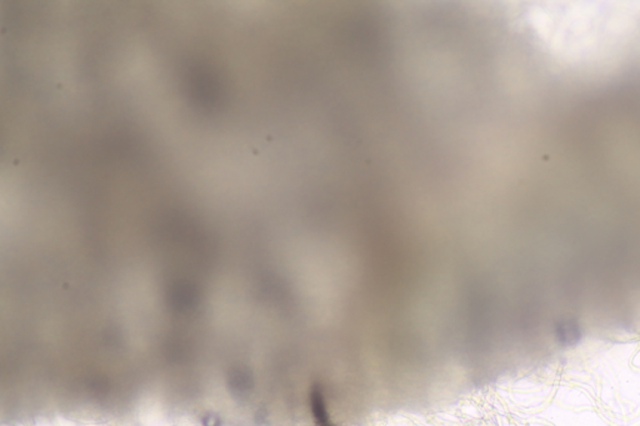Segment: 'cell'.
I'll use <instances>...</instances> for the list:
<instances>
[{
	"mask_svg": "<svg viewBox=\"0 0 640 426\" xmlns=\"http://www.w3.org/2000/svg\"><path fill=\"white\" fill-rule=\"evenodd\" d=\"M187 76L188 91H189L194 103L203 108H209L220 102L223 87H221L220 75L213 69L198 64L190 68Z\"/></svg>",
	"mask_w": 640,
	"mask_h": 426,
	"instance_id": "cell-1",
	"label": "cell"
},
{
	"mask_svg": "<svg viewBox=\"0 0 640 426\" xmlns=\"http://www.w3.org/2000/svg\"><path fill=\"white\" fill-rule=\"evenodd\" d=\"M310 404H312V412L314 420L318 426H333L329 422L327 406H325L324 397L318 389H314L312 397H310Z\"/></svg>",
	"mask_w": 640,
	"mask_h": 426,
	"instance_id": "cell-2",
	"label": "cell"
}]
</instances>
